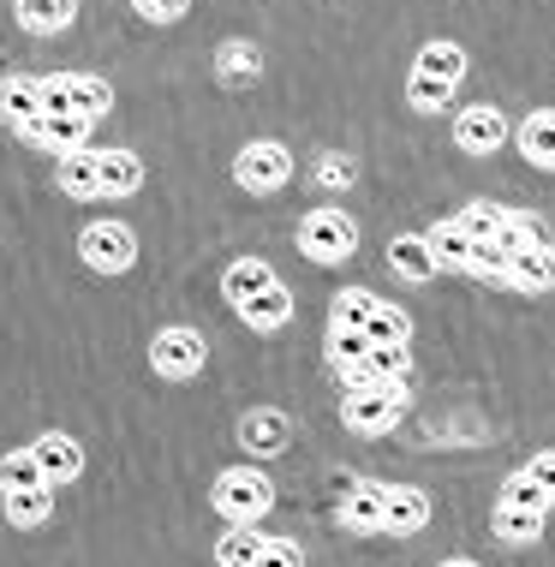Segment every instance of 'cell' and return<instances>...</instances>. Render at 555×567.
<instances>
[{
  "label": "cell",
  "mask_w": 555,
  "mask_h": 567,
  "mask_svg": "<svg viewBox=\"0 0 555 567\" xmlns=\"http://www.w3.org/2000/svg\"><path fill=\"white\" fill-rule=\"evenodd\" d=\"M222 299L251 334H281L292 323V287L264 264V257H239V264H227Z\"/></svg>",
  "instance_id": "obj_1"
},
{
  "label": "cell",
  "mask_w": 555,
  "mask_h": 567,
  "mask_svg": "<svg viewBox=\"0 0 555 567\" xmlns=\"http://www.w3.org/2000/svg\"><path fill=\"white\" fill-rule=\"evenodd\" d=\"M460 79H466V49L449 37H436V42H424L419 60H412V79H407V102L419 114H442L454 102V90Z\"/></svg>",
  "instance_id": "obj_2"
},
{
  "label": "cell",
  "mask_w": 555,
  "mask_h": 567,
  "mask_svg": "<svg viewBox=\"0 0 555 567\" xmlns=\"http://www.w3.org/2000/svg\"><path fill=\"white\" fill-rule=\"evenodd\" d=\"M549 508H555V496L532 478L526 466L507 472V484H502V496H496V538L502 544H537Z\"/></svg>",
  "instance_id": "obj_3"
},
{
  "label": "cell",
  "mask_w": 555,
  "mask_h": 567,
  "mask_svg": "<svg viewBox=\"0 0 555 567\" xmlns=\"http://www.w3.org/2000/svg\"><path fill=\"white\" fill-rule=\"evenodd\" d=\"M209 508L227 519V526H257L269 508H275V484H269V472H257V466H227V472H215V484H209Z\"/></svg>",
  "instance_id": "obj_4"
},
{
  "label": "cell",
  "mask_w": 555,
  "mask_h": 567,
  "mask_svg": "<svg viewBox=\"0 0 555 567\" xmlns=\"http://www.w3.org/2000/svg\"><path fill=\"white\" fill-rule=\"evenodd\" d=\"M299 251L311 257V264H322V269L347 264V257L359 251V221H352L347 209L322 204V209H311V216L299 221Z\"/></svg>",
  "instance_id": "obj_5"
},
{
  "label": "cell",
  "mask_w": 555,
  "mask_h": 567,
  "mask_svg": "<svg viewBox=\"0 0 555 567\" xmlns=\"http://www.w3.org/2000/svg\"><path fill=\"white\" fill-rule=\"evenodd\" d=\"M407 382H377V389H347L341 394V424L359 436H382L400 424V412H407Z\"/></svg>",
  "instance_id": "obj_6"
},
{
  "label": "cell",
  "mask_w": 555,
  "mask_h": 567,
  "mask_svg": "<svg viewBox=\"0 0 555 567\" xmlns=\"http://www.w3.org/2000/svg\"><path fill=\"white\" fill-rule=\"evenodd\" d=\"M460 227H466L472 239L507 245V251H526V245L544 239L537 216H526V209H507V204H466V209H460Z\"/></svg>",
  "instance_id": "obj_7"
},
{
  "label": "cell",
  "mask_w": 555,
  "mask_h": 567,
  "mask_svg": "<svg viewBox=\"0 0 555 567\" xmlns=\"http://www.w3.org/2000/svg\"><path fill=\"white\" fill-rule=\"evenodd\" d=\"M114 109V90L90 72H54L42 79V114H84V120H102Z\"/></svg>",
  "instance_id": "obj_8"
},
{
  "label": "cell",
  "mask_w": 555,
  "mask_h": 567,
  "mask_svg": "<svg viewBox=\"0 0 555 567\" xmlns=\"http://www.w3.org/2000/svg\"><path fill=\"white\" fill-rule=\"evenodd\" d=\"M234 179H239V192H251V197L281 192L287 179H292L287 144H275V137H257V144H245L239 156H234Z\"/></svg>",
  "instance_id": "obj_9"
},
{
  "label": "cell",
  "mask_w": 555,
  "mask_h": 567,
  "mask_svg": "<svg viewBox=\"0 0 555 567\" xmlns=\"http://www.w3.org/2000/svg\"><path fill=\"white\" fill-rule=\"evenodd\" d=\"M204 359H209V341L197 329H185V323L162 329L156 341H150V364H156L162 382H192L197 371H204Z\"/></svg>",
  "instance_id": "obj_10"
},
{
  "label": "cell",
  "mask_w": 555,
  "mask_h": 567,
  "mask_svg": "<svg viewBox=\"0 0 555 567\" xmlns=\"http://www.w3.org/2000/svg\"><path fill=\"white\" fill-rule=\"evenodd\" d=\"M79 257L96 275H126L137 264V234L126 221H90L79 234Z\"/></svg>",
  "instance_id": "obj_11"
},
{
  "label": "cell",
  "mask_w": 555,
  "mask_h": 567,
  "mask_svg": "<svg viewBox=\"0 0 555 567\" xmlns=\"http://www.w3.org/2000/svg\"><path fill=\"white\" fill-rule=\"evenodd\" d=\"M341 526L352 538H377L389 526V484H370V478H347L341 489Z\"/></svg>",
  "instance_id": "obj_12"
},
{
  "label": "cell",
  "mask_w": 555,
  "mask_h": 567,
  "mask_svg": "<svg viewBox=\"0 0 555 567\" xmlns=\"http://www.w3.org/2000/svg\"><path fill=\"white\" fill-rule=\"evenodd\" d=\"M454 144L466 150V156H496L507 144V120L502 109H490V102H477V109H460L454 120Z\"/></svg>",
  "instance_id": "obj_13"
},
{
  "label": "cell",
  "mask_w": 555,
  "mask_h": 567,
  "mask_svg": "<svg viewBox=\"0 0 555 567\" xmlns=\"http://www.w3.org/2000/svg\"><path fill=\"white\" fill-rule=\"evenodd\" d=\"M90 126H96V120H84V114H37L30 126H19V137L37 150H60V156H66V150L90 144Z\"/></svg>",
  "instance_id": "obj_14"
},
{
  "label": "cell",
  "mask_w": 555,
  "mask_h": 567,
  "mask_svg": "<svg viewBox=\"0 0 555 567\" xmlns=\"http://www.w3.org/2000/svg\"><path fill=\"white\" fill-rule=\"evenodd\" d=\"M239 442L251 454H287V442H292V419L287 412H275V406H251L239 419Z\"/></svg>",
  "instance_id": "obj_15"
},
{
  "label": "cell",
  "mask_w": 555,
  "mask_h": 567,
  "mask_svg": "<svg viewBox=\"0 0 555 567\" xmlns=\"http://www.w3.org/2000/svg\"><path fill=\"white\" fill-rule=\"evenodd\" d=\"M54 192L66 197H107L102 192V150H66L54 167Z\"/></svg>",
  "instance_id": "obj_16"
},
{
  "label": "cell",
  "mask_w": 555,
  "mask_h": 567,
  "mask_svg": "<svg viewBox=\"0 0 555 567\" xmlns=\"http://www.w3.org/2000/svg\"><path fill=\"white\" fill-rule=\"evenodd\" d=\"M30 449H37L42 472H49V484H72V478L84 472V442H72L66 431H42Z\"/></svg>",
  "instance_id": "obj_17"
},
{
  "label": "cell",
  "mask_w": 555,
  "mask_h": 567,
  "mask_svg": "<svg viewBox=\"0 0 555 567\" xmlns=\"http://www.w3.org/2000/svg\"><path fill=\"white\" fill-rule=\"evenodd\" d=\"M215 79H222L227 90H245V84H257L264 79V49H257V42H222V49H215Z\"/></svg>",
  "instance_id": "obj_18"
},
{
  "label": "cell",
  "mask_w": 555,
  "mask_h": 567,
  "mask_svg": "<svg viewBox=\"0 0 555 567\" xmlns=\"http://www.w3.org/2000/svg\"><path fill=\"white\" fill-rule=\"evenodd\" d=\"M430 526V496L419 484H389V526L382 532H394V538H412V532H424Z\"/></svg>",
  "instance_id": "obj_19"
},
{
  "label": "cell",
  "mask_w": 555,
  "mask_h": 567,
  "mask_svg": "<svg viewBox=\"0 0 555 567\" xmlns=\"http://www.w3.org/2000/svg\"><path fill=\"white\" fill-rule=\"evenodd\" d=\"M12 12H19V30H30V37H60L79 19V0H12Z\"/></svg>",
  "instance_id": "obj_20"
},
{
  "label": "cell",
  "mask_w": 555,
  "mask_h": 567,
  "mask_svg": "<svg viewBox=\"0 0 555 567\" xmlns=\"http://www.w3.org/2000/svg\"><path fill=\"white\" fill-rule=\"evenodd\" d=\"M555 287V245L537 239L526 251H514V293H549Z\"/></svg>",
  "instance_id": "obj_21"
},
{
  "label": "cell",
  "mask_w": 555,
  "mask_h": 567,
  "mask_svg": "<svg viewBox=\"0 0 555 567\" xmlns=\"http://www.w3.org/2000/svg\"><path fill=\"white\" fill-rule=\"evenodd\" d=\"M0 109H7V126L19 132L30 120L42 114V79H30V72H12L7 84H0Z\"/></svg>",
  "instance_id": "obj_22"
},
{
  "label": "cell",
  "mask_w": 555,
  "mask_h": 567,
  "mask_svg": "<svg viewBox=\"0 0 555 567\" xmlns=\"http://www.w3.org/2000/svg\"><path fill=\"white\" fill-rule=\"evenodd\" d=\"M520 156H526L532 167H544V174H555V109H537L526 126H520Z\"/></svg>",
  "instance_id": "obj_23"
},
{
  "label": "cell",
  "mask_w": 555,
  "mask_h": 567,
  "mask_svg": "<svg viewBox=\"0 0 555 567\" xmlns=\"http://www.w3.org/2000/svg\"><path fill=\"white\" fill-rule=\"evenodd\" d=\"M49 508H54V484L7 489V526H19V532H37V526H49Z\"/></svg>",
  "instance_id": "obj_24"
},
{
  "label": "cell",
  "mask_w": 555,
  "mask_h": 567,
  "mask_svg": "<svg viewBox=\"0 0 555 567\" xmlns=\"http://www.w3.org/2000/svg\"><path fill=\"white\" fill-rule=\"evenodd\" d=\"M424 239H430V251H436V269H466L472 275V234L460 227V216L454 221H436Z\"/></svg>",
  "instance_id": "obj_25"
},
{
  "label": "cell",
  "mask_w": 555,
  "mask_h": 567,
  "mask_svg": "<svg viewBox=\"0 0 555 567\" xmlns=\"http://www.w3.org/2000/svg\"><path fill=\"white\" fill-rule=\"evenodd\" d=\"M389 264L407 275V281H430V275H436V251H430L424 234H400L389 245Z\"/></svg>",
  "instance_id": "obj_26"
},
{
  "label": "cell",
  "mask_w": 555,
  "mask_h": 567,
  "mask_svg": "<svg viewBox=\"0 0 555 567\" xmlns=\"http://www.w3.org/2000/svg\"><path fill=\"white\" fill-rule=\"evenodd\" d=\"M264 549H269V538L257 526H227L222 544H215V561H222V567H257Z\"/></svg>",
  "instance_id": "obj_27"
},
{
  "label": "cell",
  "mask_w": 555,
  "mask_h": 567,
  "mask_svg": "<svg viewBox=\"0 0 555 567\" xmlns=\"http://www.w3.org/2000/svg\"><path fill=\"white\" fill-rule=\"evenodd\" d=\"M137 186H144V162H137L132 150H107L102 156V192L107 197H132Z\"/></svg>",
  "instance_id": "obj_28"
},
{
  "label": "cell",
  "mask_w": 555,
  "mask_h": 567,
  "mask_svg": "<svg viewBox=\"0 0 555 567\" xmlns=\"http://www.w3.org/2000/svg\"><path fill=\"white\" fill-rule=\"evenodd\" d=\"M322 352H329V364L347 377V371H359V364H364L370 334H364V329H329V341H322Z\"/></svg>",
  "instance_id": "obj_29"
},
{
  "label": "cell",
  "mask_w": 555,
  "mask_h": 567,
  "mask_svg": "<svg viewBox=\"0 0 555 567\" xmlns=\"http://www.w3.org/2000/svg\"><path fill=\"white\" fill-rule=\"evenodd\" d=\"M364 334L370 341H394V347H407L412 341V323H407V311H394V305H370V317H364Z\"/></svg>",
  "instance_id": "obj_30"
},
{
  "label": "cell",
  "mask_w": 555,
  "mask_h": 567,
  "mask_svg": "<svg viewBox=\"0 0 555 567\" xmlns=\"http://www.w3.org/2000/svg\"><path fill=\"white\" fill-rule=\"evenodd\" d=\"M0 484H7V489H30V484H49V472H42L37 449H12L7 460H0Z\"/></svg>",
  "instance_id": "obj_31"
},
{
  "label": "cell",
  "mask_w": 555,
  "mask_h": 567,
  "mask_svg": "<svg viewBox=\"0 0 555 567\" xmlns=\"http://www.w3.org/2000/svg\"><path fill=\"white\" fill-rule=\"evenodd\" d=\"M370 299L364 287H341V293H335V305H329V329H364V317H370Z\"/></svg>",
  "instance_id": "obj_32"
},
{
  "label": "cell",
  "mask_w": 555,
  "mask_h": 567,
  "mask_svg": "<svg viewBox=\"0 0 555 567\" xmlns=\"http://www.w3.org/2000/svg\"><path fill=\"white\" fill-rule=\"evenodd\" d=\"M132 12L150 24H179L185 12H192V0H132Z\"/></svg>",
  "instance_id": "obj_33"
},
{
  "label": "cell",
  "mask_w": 555,
  "mask_h": 567,
  "mask_svg": "<svg viewBox=\"0 0 555 567\" xmlns=\"http://www.w3.org/2000/svg\"><path fill=\"white\" fill-rule=\"evenodd\" d=\"M352 174H359V167H352V156H322V162H317L322 192H341V186H352Z\"/></svg>",
  "instance_id": "obj_34"
},
{
  "label": "cell",
  "mask_w": 555,
  "mask_h": 567,
  "mask_svg": "<svg viewBox=\"0 0 555 567\" xmlns=\"http://www.w3.org/2000/svg\"><path fill=\"white\" fill-rule=\"evenodd\" d=\"M257 567H305V556H299L292 538H269V549L257 556Z\"/></svg>",
  "instance_id": "obj_35"
},
{
  "label": "cell",
  "mask_w": 555,
  "mask_h": 567,
  "mask_svg": "<svg viewBox=\"0 0 555 567\" xmlns=\"http://www.w3.org/2000/svg\"><path fill=\"white\" fill-rule=\"evenodd\" d=\"M526 472H532V478H537V484H544L549 496H555V449H544V454H532V460H526Z\"/></svg>",
  "instance_id": "obj_36"
},
{
  "label": "cell",
  "mask_w": 555,
  "mask_h": 567,
  "mask_svg": "<svg viewBox=\"0 0 555 567\" xmlns=\"http://www.w3.org/2000/svg\"><path fill=\"white\" fill-rule=\"evenodd\" d=\"M442 567H477V561H466V556H454V561H442Z\"/></svg>",
  "instance_id": "obj_37"
}]
</instances>
